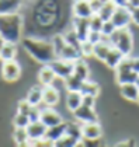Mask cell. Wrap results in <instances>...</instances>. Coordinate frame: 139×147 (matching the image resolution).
I'll list each match as a JSON object with an SVG mask.
<instances>
[{
	"instance_id": "obj_1",
	"label": "cell",
	"mask_w": 139,
	"mask_h": 147,
	"mask_svg": "<svg viewBox=\"0 0 139 147\" xmlns=\"http://www.w3.org/2000/svg\"><path fill=\"white\" fill-rule=\"evenodd\" d=\"M21 42H23L25 52L34 60L42 63V65H49L51 62H54L56 59V53H55L54 45L49 41L27 36V38H23Z\"/></svg>"
},
{
	"instance_id": "obj_2",
	"label": "cell",
	"mask_w": 139,
	"mask_h": 147,
	"mask_svg": "<svg viewBox=\"0 0 139 147\" xmlns=\"http://www.w3.org/2000/svg\"><path fill=\"white\" fill-rule=\"evenodd\" d=\"M23 17L17 14L0 16V39L3 42L17 44L21 41Z\"/></svg>"
},
{
	"instance_id": "obj_3",
	"label": "cell",
	"mask_w": 139,
	"mask_h": 147,
	"mask_svg": "<svg viewBox=\"0 0 139 147\" xmlns=\"http://www.w3.org/2000/svg\"><path fill=\"white\" fill-rule=\"evenodd\" d=\"M110 42L115 49H118L125 57H128L132 53L134 49V36L129 28L117 30L114 34L110 36Z\"/></svg>"
},
{
	"instance_id": "obj_4",
	"label": "cell",
	"mask_w": 139,
	"mask_h": 147,
	"mask_svg": "<svg viewBox=\"0 0 139 147\" xmlns=\"http://www.w3.org/2000/svg\"><path fill=\"white\" fill-rule=\"evenodd\" d=\"M54 49H55V53H56V59H63V60H68V62H76L81 59V55L79 52V49L70 46L69 44H66L63 35H56L54 36V39L51 41Z\"/></svg>"
},
{
	"instance_id": "obj_5",
	"label": "cell",
	"mask_w": 139,
	"mask_h": 147,
	"mask_svg": "<svg viewBox=\"0 0 139 147\" xmlns=\"http://www.w3.org/2000/svg\"><path fill=\"white\" fill-rule=\"evenodd\" d=\"M139 74L134 70L132 66V57H125L115 69V79L117 83L119 86L122 84H131V83H135L138 80Z\"/></svg>"
},
{
	"instance_id": "obj_6",
	"label": "cell",
	"mask_w": 139,
	"mask_h": 147,
	"mask_svg": "<svg viewBox=\"0 0 139 147\" xmlns=\"http://www.w3.org/2000/svg\"><path fill=\"white\" fill-rule=\"evenodd\" d=\"M111 23L115 25L117 30H122V28H128V25L132 23V16H131V10L128 7H117L111 20Z\"/></svg>"
},
{
	"instance_id": "obj_7",
	"label": "cell",
	"mask_w": 139,
	"mask_h": 147,
	"mask_svg": "<svg viewBox=\"0 0 139 147\" xmlns=\"http://www.w3.org/2000/svg\"><path fill=\"white\" fill-rule=\"evenodd\" d=\"M49 66L54 70L55 76L59 79L65 80L73 74V62H68L63 59H55L54 62L49 63Z\"/></svg>"
},
{
	"instance_id": "obj_8",
	"label": "cell",
	"mask_w": 139,
	"mask_h": 147,
	"mask_svg": "<svg viewBox=\"0 0 139 147\" xmlns=\"http://www.w3.org/2000/svg\"><path fill=\"white\" fill-rule=\"evenodd\" d=\"M21 76V66L16 62H3L1 65V77L6 81H16Z\"/></svg>"
},
{
	"instance_id": "obj_9",
	"label": "cell",
	"mask_w": 139,
	"mask_h": 147,
	"mask_svg": "<svg viewBox=\"0 0 139 147\" xmlns=\"http://www.w3.org/2000/svg\"><path fill=\"white\" fill-rule=\"evenodd\" d=\"M39 121L45 125L46 127H54V126H56V125L62 123V122H63V118H62L55 109L46 107L45 109H41V111H39Z\"/></svg>"
},
{
	"instance_id": "obj_10",
	"label": "cell",
	"mask_w": 139,
	"mask_h": 147,
	"mask_svg": "<svg viewBox=\"0 0 139 147\" xmlns=\"http://www.w3.org/2000/svg\"><path fill=\"white\" fill-rule=\"evenodd\" d=\"M103 136V129L98 122L81 123V140H100Z\"/></svg>"
},
{
	"instance_id": "obj_11",
	"label": "cell",
	"mask_w": 139,
	"mask_h": 147,
	"mask_svg": "<svg viewBox=\"0 0 139 147\" xmlns=\"http://www.w3.org/2000/svg\"><path fill=\"white\" fill-rule=\"evenodd\" d=\"M72 10H73V16H75V17L84 18V20H89L93 14H94L92 10V7H90L89 0H73Z\"/></svg>"
},
{
	"instance_id": "obj_12",
	"label": "cell",
	"mask_w": 139,
	"mask_h": 147,
	"mask_svg": "<svg viewBox=\"0 0 139 147\" xmlns=\"http://www.w3.org/2000/svg\"><path fill=\"white\" fill-rule=\"evenodd\" d=\"M75 118L77 122L80 123H92V122H98V118H97V113L94 111V108H89V107H84L81 105L79 107L75 112Z\"/></svg>"
},
{
	"instance_id": "obj_13",
	"label": "cell",
	"mask_w": 139,
	"mask_h": 147,
	"mask_svg": "<svg viewBox=\"0 0 139 147\" xmlns=\"http://www.w3.org/2000/svg\"><path fill=\"white\" fill-rule=\"evenodd\" d=\"M25 130H27L30 142H35V140H39V139L45 137L48 127L41 121H34V122H30V125L25 127Z\"/></svg>"
},
{
	"instance_id": "obj_14",
	"label": "cell",
	"mask_w": 139,
	"mask_h": 147,
	"mask_svg": "<svg viewBox=\"0 0 139 147\" xmlns=\"http://www.w3.org/2000/svg\"><path fill=\"white\" fill-rule=\"evenodd\" d=\"M75 34L77 35V38L80 39V42L87 39V35L90 32V27H89V20H84V18H77L75 17L73 18V28Z\"/></svg>"
},
{
	"instance_id": "obj_15",
	"label": "cell",
	"mask_w": 139,
	"mask_h": 147,
	"mask_svg": "<svg viewBox=\"0 0 139 147\" xmlns=\"http://www.w3.org/2000/svg\"><path fill=\"white\" fill-rule=\"evenodd\" d=\"M23 0H0V16L17 14L21 9Z\"/></svg>"
},
{
	"instance_id": "obj_16",
	"label": "cell",
	"mask_w": 139,
	"mask_h": 147,
	"mask_svg": "<svg viewBox=\"0 0 139 147\" xmlns=\"http://www.w3.org/2000/svg\"><path fill=\"white\" fill-rule=\"evenodd\" d=\"M42 102L45 104L48 108L55 107L59 102V91L54 86L44 87V91H42Z\"/></svg>"
},
{
	"instance_id": "obj_17",
	"label": "cell",
	"mask_w": 139,
	"mask_h": 147,
	"mask_svg": "<svg viewBox=\"0 0 139 147\" xmlns=\"http://www.w3.org/2000/svg\"><path fill=\"white\" fill-rule=\"evenodd\" d=\"M111 48H113V45H111V42H110V38H104V36H103V39H101L98 44L94 45V55H93V56L97 57V59L101 60V62H104Z\"/></svg>"
},
{
	"instance_id": "obj_18",
	"label": "cell",
	"mask_w": 139,
	"mask_h": 147,
	"mask_svg": "<svg viewBox=\"0 0 139 147\" xmlns=\"http://www.w3.org/2000/svg\"><path fill=\"white\" fill-rule=\"evenodd\" d=\"M55 79H56V76H55L54 70L51 69V66H49V65H44V67L41 69L39 73H38V80H39L41 86H42V87L52 86Z\"/></svg>"
},
{
	"instance_id": "obj_19",
	"label": "cell",
	"mask_w": 139,
	"mask_h": 147,
	"mask_svg": "<svg viewBox=\"0 0 139 147\" xmlns=\"http://www.w3.org/2000/svg\"><path fill=\"white\" fill-rule=\"evenodd\" d=\"M124 59H125V56H124V55H122L118 49H115V48L113 46V48L110 49V52H108L107 57H105L104 63L110 69H114V70H115V69L118 67V65H119Z\"/></svg>"
},
{
	"instance_id": "obj_20",
	"label": "cell",
	"mask_w": 139,
	"mask_h": 147,
	"mask_svg": "<svg viewBox=\"0 0 139 147\" xmlns=\"http://www.w3.org/2000/svg\"><path fill=\"white\" fill-rule=\"evenodd\" d=\"M119 87H121V95H122L125 100L138 102L139 88L136 87L135 83H131V84H122V86H119Z\"/></svg>"
},
{
	"instance_id": "obj_21",
	"label": "cell",
	"mask_w": 139,
	"mask_h": 147,
	"mask_svg": "<svg viewBox=\"0 0 139 147\" xmlns=\"http://www.w3.org/2000/svg\"><path fill=\"white\" fill-rule=\"evenodd\" d=\"M73 74L76 77H79L80 80L86 81L89 80V76H90V70H89V65L83 60V59H79L73 63Z\"/></svg>"
},
{
	"instance_id": "obj_22",
	"label": "cell",
	"mask_w": 139,
	"mask_h": 147,
	"mask_svg": "<svg viewBox=\"0 0 139 147\" xmlns=\"http://www.w3.org/2000/svg\"><path fill=\"white\" fill-rule=\"evenodd\" d=\"M16 55H17V44L3 42L0 59H1L3 62H12V60L16 59Z\"/></svg>"
},
{
	"instance_id": "obj_23",
	"label": "cell",
	"mask_w": 139,
	"mask_h": 147,
	"mask_svg": "<svg viewBox=\"0 0 139 147\" xmlns=\"http://www.w3.org/2000/svg\"><path fill=\"white\" fill-rule=\"evenodd\" d=\"M83 102V95L80 94V91H70L66 95V107L68 109L75 112L79 107H81Z\"/></svg>"
},
{
	"instance_id": "obj_24",
	"label": "cell",
	"mask_w": 139,
	"mask_h": 147,
	"mask_svg": "<svg viewBox=\"0 0 139 147\" xmlns=\"http://www.w3.org/2000/svg\"><path fill=\"white\" fill-rule=\"evenodd\" d=\"M42 91H44V87L42 86H34L31 87L28 94H27V101L30 105L33 107H38L41 102H42Z\"/></svg>"
},
{
	"instance_id": "obj_25",
	"label": "cell",
	"mask_w": 139,
	"mask_h": 147,
	"mask_svg": "<svg viewBox=\"0 0 139 147\" xmlns=\"http://www.w3.org/2000/svg\"><path fill=\"white\" fill-rule=\"evenodd\" d=\"M80 94L83 97H97L100 94V86L97 83H94L92 80H86L83 81L80 88Z\"/></svg>"
},
{
	"instance_id": "obj_26",
	"label": "cell",
	"mask_w": 139,
	"mask_h": 147,
	"mask_svg": "<svg viewBox=\"0 0 139 147\" xmlns=\"http://www.w3.org/2000/svg\"><path fill=\"white\" fill-rule=\"evenodd\" d=\"M65 135H66V122H62L60 125H56L54 127H48L45 137L52 142H56L58 139H60Z\"/></svg>"
},
{
	"instance_id": "obj_27",
	"label": "cell",
	"mask_w": 139,
	"mask_h": 147,
	"mask_svg": "<svg viewBox=\"0 0 139 147\" xmlns=\"http://www.w3.org/2000/svg\"><path fill=\"white\" fill-rule=\"evenodd\" d=\"M117 6L113 3V1H108V3H105L104 6L100 9V11L97 13V16L103 20V21H110L111 20V17H113V14L115 11Z\"/></svg>"
},
{
	"instance_id": "obj_28",
	"label": "cell",
	"mask_w": 139,
	"mask_h": 147,
	"mask_svg": "<svg viewBox=\"0 0 139 147\" xmlns=\"http://www.w3.org/2000/svg\"><path fill=\"white\" fill-rule=\"evenodd\" d=\"M66 135L76 140H81V123L66 122Z\"/></svg>"
},
{
	"instance_id": "obj_29",
	"label": "cell",
	"mask_w": 139,
	"mask_h": 147,
	"mask_svg": "<svg viewBox=\"0 0 139 147\" xmlns=\"http://www.w3.org/2000/svg\"><path fill=\"white\" fill-rule=\"evenodd\" d=\"M63 81H65V88L68 90V92H70V91H80L81 84H83V80L76 77L75 74L69 76L68 79H65Z\"/></svg>"
},
{
	"instance_id": "obj_30",
	"label": "cell",
	"mask_w": 139,
	"mask_h": 147,
	"mask_svg": "<svg viewBox=\"0 0 139 147\" xmlns=\"http://www.w3.org/2000/svg\"><path fill=\"white\" fill-rule=\"evenodd\" d=\"M77 142H80V140H76V139L70 137V136L65 135L62 136L60 139H58L56 142H54V147H75Z\"/></svg>"
},
{
	"instance_id": "obj_31",
	"label": "cell",
	"mask_w": 139,
	"mask_h": 147,
	"mask_svg": "<svg viewBox=\"0 0 139 147\" xmlns=\"http://www.w3.org/2000/svg\"><path fill=\"white\" fill-rule=\"evenodd\" d=\"M13 125L14 127H21V129H25L28 125H30V118L27 115H23V113H16V116L13 118Z\"/></svg>"
},
{
	"instance_id": "obj_32",
	"label": "cell",
	"mask_w": 139,
	"mask_h": 147,
	"mask_svg": "<svg viewBox=\"0 0 139 147\" xmlns=\"http://www.w3.org/2000/svg\"><path fill=\"white\" fill-rule=\"evenodd\" d=\"M81 57H90L94 55V45L89 41H83L80 42V48H79Z\"/></svg>"
},
{
	"instance_id": "obj_33",
	"label": "cell",
	"mask_w": 139,
	"mask_h": 147,
	"mask_svg": "<svg viewBox=\"0 0 139 147\" xmlns=\"http://www.w3.org/2000/svg\"><path fill=\"white\" fill-rule=\"evenodd\" d=\"M13 139L16 142V144L18 143H24V142H28V135H27V130L21 129V127H14V132H13Z\"/></svg>"
},
{
	"instance_id": "obj_34",
	"label": "cell",
	"mask_w": 139,
	"mask_h": 147,
	"mask_svg": "<svg viewBox=\"0 0 139 147\" xmlns=\"http://www.w3.org/2000/svg\"><path fill=\"white\" fill-rule=\"evenodd\" d=\"M63 38H65L66 44H69L70 46H73V48H76V49H79V48H80V39L77 38V35L75 34V31H73V30L68 31L66 34L63 35Z\"/></svg>"
},
{
	"instance_id": "obj_35",
	"label": "cell",
	"mask_w": 139,
	"mask_h": 147,
	"mask_svg": "<svg viewBox=\"0 0 139 147\" xmlns=\"http://www.w3.org/2000/svg\"><path fill=\"white\" fill-rule=\"evenodd\" d=\"M104 21L97 16V14H93L92 17L89 18V27H90V31H97V32H101V27H103Z\"/></svg>"
},
{
	"instance_id": "obj_36",
	"label": "cell",
	"mask_w": 139,
	"mask_h": 147,
	"mask_svg": "<svg viewBox=\"0 0 139 147\" xmlns=\"http://www.w3.org/2000/svg\"><path fill=\"white\" fill-rule=\"evenodd\" d=\"M115 31H117L115 25L111 23V21H104L103 27H101V35H103L104 38H110Z\"/></svg>"
},
{
	"instance_id": "obj_37",
	"label": "cell",
	"mask_w": 139,
	"mask_h": 147,
	"mask_svg": "<svg viewBox=\"0 0 139 147\" xmlns=\"http://www.w3.org/2000/svg\"><path fill=\"white\" fill-rule=\"evenodd\" d=\"M33 108H34V107H33V105H30L27 100H23V101L18 102V107H17V112H18V113H23V115H27V116H28Z\"/></svg>"
},
{
	"instance_id": "obj_38",
	"label": "cell",
	"mask_w": 139,
	"mask_h": 147,
	"mask_svg": "<svg viewBox=\"0 0 139 147\" xmlns=\"http://www.w3.org/2000/svg\"><path fill=\"white\" fill-rule=\"evenodd\" d=\"M33 147H54V142L46 139V137H42L39 140H35V142H31Z\"/></svg>"
},
{
	"instance_id": "obj_39",
	"label": "cell",
	"mask_w": 139,
	"mask_h": 147,
	"mask_svg": "<svg viewBox=\"0 0 139 147\" xmlns=\"http://www.w3.org/2000/svg\"><path fill=\"white\" fill-rule=\"evenodd\" d=\"M101 39H103V35H101V32H97V31H90V32H89V35H87V39H86V41H89V42H92L93 45H96V44H98Z\"/></svg>"
},
{
	"instance_id": "obj_40",
	"label": "cell",
	"mask_w": 139,
	"mask_h": 147,
	"mask_svg": "<svg viewBox=\"0 0 139 147\" xmlns=\"http://www.w3.org/2000/svg\"><path fill=\"white\" fill-rule=\"evenodd\" d=\"M89 3H90V7H92V10L94 14H97V13L100 11V9L104 6L100 0H89Z\"/></svg>"
},
{
	"instance_id": "obj_41",
	"label": "cell",
	"mask_w": 139,
	"mask_h": 147,
	"mask_svg": "<svg viewBox=\"0 0 139 147\" xmlns=\"http://www.w3.org/2000/svg\"><path fill=\"white\" fill-rule=\"evenodd\" d=\"M114 147H136V143L134 139H128V140H122V142H118Z\"/></svg>"
},
{
	"instance_id": "obj_42",
	"label": "cell",
	"mask_w": 139,
	"mask_h": 147,
	"mask_svg": "<svg viewBox=\"0 0 139 147\" xmlns=\"http://www.w3.org/2000/svg\"><path fill=\"white\" fill-rule=\"evenodd\" d=\"M81 105L89 107V108H94V105H96V98H94V97H83Z\"/></svg>"
},
{
	"instance_id": "obj_43",
	"label": "cell",
	"mask_w": 139,
	"mask_h": 147,
	"mask_svg": "<svg viewBox=\"0 0 139 147\" xmlns=\"http://www.w3.org/2000/svg\"><path fill=\"white\" fill-rule=\"evenodd\" d=\"M81 142H83L84 147H101L100 140H86V139H83Z\"/></svg>"
},
{
	"instance_id": "obj_44",
	"label": "cell",
	"mask_w": 139,
	"mask_h": 147,
	"mask_svg": "<svg viewBox=\"0 0 139 147\" xmlns=\"http://www.w3.org/2000/svg\"><path fill=\"white\" fill-rule=\"evenodd\" d=\"M131 16H132V23L136 24V25L139 27V7L138 9L131 10Z\"/></svg>"
},
{
	"instance_id": "obj_45",
	"label": "cell",
	"mask_w": 139,
	"mask_h": 147,
	"mask_svg": "<svg viewBox=\"0 0 139 147\" xmlns=\"http://www.w3.org/2000/svg\"><path fill=\"white\" fill-rule=\"evenodd\" d=\"M127 7L129 10L138 9L139 7V0H127Z\"/></svg>"
},
{
	"instance_id": "obj_46",
	"label": "cell",
	"mask_w": 139,
	"mask_h": 147,
	"mask_svg": "<svg viewBox=\"0 0 139 147\" xmlns=\"http://www.w3.org/2000/svg\"><path fill=\"white\" fill-rule=\"evenodd\" d=\"M117 7H127V0H111Z\"/></svg>"
},
{
	"instance_id": "obj_47",
	"label": "cell",
	"mask_w": 139,
	"mask_h": 147,
	"mask_svg": "<svg viewBox=\"0 0 139 147\" xmlns=\"http://www.w3.org/2000/svg\"><path fill=\"white\" fill-rule=\"evenodd\" d=\"M17 147H33V144H31V142L28 140V142H24V143H18Z\"/></svg>"
},
{
	"instance_id": "obj_48",
	"label": "cell",
	"mask_w": 139,
	"mask_h": 147,
	"mask_svg": "<svg viewBox=\"0 0 139 147\" xmlns=\"http://www.w3.org/2000/svg\"><path fill=\"white\" fill-rule=\"evenodd\" d=\"M75 147H84V146H83V142H81V140H80V142H77Z\"/></svg>"
},
{
	"instance_id": "obj_49",
	"label": "cell",
	"mask_w": 139,
	"mask_h": 147,
	"mask_svg": "<svg viewBox=\"0 0 139 147\" xmlns=\"http://www.w3.org/2000/svg\"><path fill=\"white\" fill-rule=\"evenodd\" d=\"M100 1H101L103 4H105V3H108V1H111V0H100Z\"/></svg>"
},
{
	"instance_id": "obj_50",
	"label": "cell",
	"mask_w": 139,
	"mask_h": 147,
	"mask_svg": "<svg viewBox=\"0 0 139 147\" xmlns=\"http://www.w3.org/2000/svg\"><path fill=\"white\" fill-rule=\"evenodd\" d=\"M1 46H3V41L0 39V53H1Z\"/></svg>"
},
{
	"instance_id": "obj_51",
	"label": "cell",
	"mask_w": 139,
	"mask_h": 147,
	"mask_svg": "<svg viewBox=\"0 0 139 147\" xmlns=\"http://www.w3.org/2000/svg\"><path fill=\"white\" fill-rule=\"evenodd\" d=\"M135 84H136V87H138V88H139V77H138V80L135 81Z\"/></svg>"
},
{
	"instance_id": "obj_52",
	"label": "cell",
	"mask_w": 139,
	"mask_h": 147,
	"mask_svg": "<svg viewBox=\"0 0 139 147\" xmlns=\"http://www.w3.org/2000/svg\"><path fill=\"white\" fill-rule=\"evenodd\" d=\"M101 147H107V146H101Z\"/></svg>"
},
{
	"instance_id": "obj_53",
	"label": "cell",
	"mask_w": 139,
	"mask_h": 147,
	"mask_svg": "<svg viewBox=\"0 0 139 147\" xmlns=\"http://www.w3.org/2000/svg\"><path fill=\"white\" fill-rule=\"evenodd\" d=\"M138 102H139V98H138Z\"/></svg>"
}]
</instances>
